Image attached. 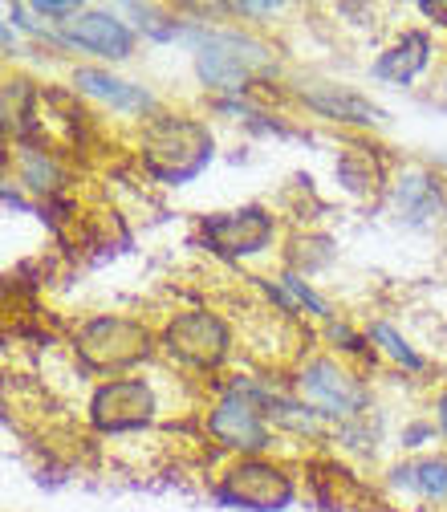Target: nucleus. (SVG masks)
Returning a JSON list of instances; mask_svg holds the SVG:
<instances>
[{
	"mask_svg": "<svg viewBox=\"0 0 447 512\" xmlns=\"http://www.w3.org/2000/svg\"><path fill=\"white\" fill-rule=\"evenodd\" d=\"M143 159L163 183H187L208 167L212 135L196 118H159L143 135Z\"/></svg>",
	"mask_w": 447,
	"mask_h": 512,
	"instance_id": "1",
	"label": "nucleus"
},
{
	"mask_svg": "<svg viewBox=\"0 0 447 512\" xmlns=\"http://www.w3.org/2000/svg\"><path fill=\"white\" fill-rule=\"evenodd\" d=\"M196 70L216 90H244L252 82V74L269 70V49L252 37H240V33H208V37H200Z\"/></svg>",
	"mask_w": 447,
	"mask_h": 512,
	"instance_id": "2",
	"label": "nucleus"
},
{
	"mask_svg": "<svg viewBox=\"0 0 447 512\" xmlns=\"http://www.w3.org/2000/svg\"><path fill=\"white\" fill-rule=\"evenodd\" d=\"M78 350L86 354L90 366L98 370H118V366H131L139 358H147L151 350V334L139 322H126V317H98L90 322L78 338Z\"/></svg>",
	"mask_w": 447,
	"mask_h": 512,
	"instance_id": "3",
	"label": "nucleus"
},
{
	"mask_svg": "<svg viewBox=\"0 0 447 512\" xmlns=\"http://www.w3.org/2000/svg\"><path fill=\"white\" fill-rule=\"evenodd\" d=\"M289 500H293L289 476L273 464H261V460L236 464L220 484V504H236V508H248V512H277Z\"/></svg>",
	"mask_w": 447,
	"mask_h": 512,
	"instance_id": "4",
	"label": "nucleus"
},
{
	"mask_svg": "<svg viewBox=\"0 0 447 512\" xmlns=\"http://www.w3.org/2000/svg\"><path fill=\"white\" fill-rule=\"evenodd\" d=\"M151 411H155L151 387L139 378L102 382L94 391V403H90V419L98 431H135V427L151 423Z\"/></svg>",
	"mask_w": 447,
	"mask_h": 512,
	"instance_id": "5",
	"label": "nucleus"
},
{
	"mask_svg": "<svg viewBox=\"0 0 447 512\" xmlns=\"http://www.w3.org/2000/svg\"><path fill=\"white\" fill-rule=\"evenodd\" d=\"M167 350L191 366H216L228 354V330L212 313H183L163 334Z\"/></svg>",
	"mask_w": 447,
	"mask_h": 512,
	"instance_id": "6",
	"label": "nucleus"
},
{
	"mask_svg": "<svg viewBox=\"0 0 447 512\" xmlns=\"http://www.w3.org/2000/svg\"><path fill=\"white\" fill-rule=\"evenodd\" d=\"M204 236L220 256H252L273 240V216L261 208H240L204 220Z\"/></svg>",
	"mask_w": 447,
	"mask_h": 512,
	"instance_id": "7",
	"label": "nucleus"
},
{
	"mask_svg": "<svg viewBox=\"0 0 447 512\" xmlns=\"http://www.w3.org/2000/svg\"><path fill=\"white\" fill-rule=\"evenodd\" d=\"M301 395L313 399L326 415H354V411L366 403V391L358 387V382H354L346 370H338L334 362H313V366H305V374H301Z\"/></svg>",
	"mask_w": 447,
	"mask_h": 512,
	"instance_id": "8",
	"label": "nucleus"
},
{
	"mask_svg": "<svg viewBox=\"0 0 447 512\" xmlns=\"http://www.w3.org/2000/svg\"><path fill=\"white\" fill-rule=\"evenodd\" d=\"M208 431H212L220 443L240 447V452H261V447L269 443V431H265L261 415L252 411V403H248V399H240V395H228V399L212 411Z\"/></svg>",
	"mask_w": 447,
	"mask_h": 512,
	"instance_id": "9",
	"label": "nucleus"
},
{
	"mask_svg": "<svg viewBox=\"0 0 447 512\" xmlns=\"http://www.w3.org/2000/svg\"><path fill=\"white\" fill-rule=\"evenodd\" d=\"M66 41L98 57H126L135 49V33L110 13H82L78 21H70Z\"/></svg>",
	"mask_w": 447,
	"mask_h": 512,
	"instance_id": "10",
	"label": "nucleus"
},
{
	"mask_svg": "<svg viewBox=\"0 0 447 512\" xmlns=\"http://www.w3.org/2000/svg\"><path fill=\"white\" fill-rule=\"evenodd\" d=\"M427 57H431L427 33H407L399 45H391L387 53L374 61V78H382V82H403V86H407L415 74L427 70Z\"/></svg>",
	"mask_w": 447,
	"mask_h": 512,
	"instance_id": "11",
	"label": "nucleus"
},
{
	"mask_svg": "<svg viewBox=\"0 0 447 512\" xmlns=\"http://www.w3.org/2000/svg\"><path fill=\"white\" fill-rule=\"evenodd\" d=\"M74 86H82V90L94 94V98L114 102L118 110H151V94H147L143 86L118 82V78H110V74H102V70H78V74H74Z\"/></svg>",
	"mask_w": 447,
	"mask_h": 512,
	"instance_id": "12",
	"label": "nucleus"
},
{
	"mask_svg": "<svg viewBox=\"0 0 447 512\" xmlns=\"http://www.w3.org/2000/svg\"><path fill=\"white\" fill-rule=\"evenodd\" d=\"M305 102L317 110V114H326V118H338V122H378L382 118V110L378 106H370L366 98H358V94H305Z\"/></svg>",
	"mask_w": 447,
	"mask_h": 512,
	"instance_id": "13",
	"label": "nucleus"
},
{
	"mask_svg": "<svg viewBox=\"0 0 447 512\" xmlns=\"http://www.w3.org/2000/svg\"><path fill=\"white\" fill-rule=\"evenodd\" d=\"M395 484L415 488L423 496H447V460H419V464H403L395 468Z\"/></svg>",
	"mask_w": 447,
	"mask_h": 512,
	"instance_id": "14",
	"label": "nucleus"
},
{
	"mask_svg": "<svg viewBox=\"0 0 447 512\" xmlns=\"http://www.w3.org/2000/svg\"><path fill=\"white\" fill-rule=\"evenodd\" d=\"M370 334H374V342H382V350H387L391 358H399L403 366H411V370H419V366H423V358H419V354H415V350H411V346H407L391 326H382V322H378Z\"/></svg>",
	"mask_w": 447,
	"mask_h": 512,
	"instance_id": "15",
	"label": "nucleus"
},
{
	"mask_svg": "<svg viewBox=\"0 0 447 512\" xmlns=\"http://www.w3.org/2000/svg\"><path fill=\"white\" fill-rule=\"evenodd\" d=\"M25 179H29L37 191H45V187H49V179H53V167H49L41 155H29V171H25Z\"/></svg>",
	"mask_w": 447,
	"mask_h": 512,
	"instance_id": "16",
	"label": "nucleus"
},
{
	"mask_svg": "<svg viewBox=\"0 0 447 512\" xmlns=\"http://www.w3.org/2000/svg\"><path fill=\"white\" fill-rule=\"evenodd\" d=\"M285 289H289V293H293L301 305H309L313 313H326V305H322V301H317V297L305 289V281H301V277H285Z\"/></svg>",
	"mask_w": 447,
	"mask_h": 512,
	"instance_id": "17",
	"label": "nucleus"
},
{
	"mask_svg": "<svg viewBox=\"0 0 447 512\" xmlns=\"http://www.w3.org/2000/svg\"><path fill=\"white\" fill-rule=\"evenodd\" d=\"M41 17H78V5H53V0H41V5H33Z\"/></svg>",
	"mask_w": 447,
	"mask_h": 512,
	"instance_id": "18",
	"label": "nucleus"
},
{
	"mask_svg": "<svg viewBox=\"0 0 447 512\" xmlns=\"http://www.w3.org/2000/svg\"><path fill=\"white\" fill-rule=\"evenodd\" d=\"M236 13H257V17H269V13H277V5H236Z\"/></svg>",
	"mask_w": 447,
	"mask_h": 512,
	"instance_id": "19",
	"label": "nucleus"
},
{
	"mask_svg": "<svg viewBox=\"0 0 447 512\" xmlns=\"http://www.w3.org/2000/svg\"><path fill=\"white\" fill-rule=\"evenodd\" d=\"M439 423H443V431H447V395L439 399Z\"/></svg>",
	"mask_w": 447,
	"mask_h": 512,
	"instance_id": "20",
	"label": "nucleus"
}]
</instances>
